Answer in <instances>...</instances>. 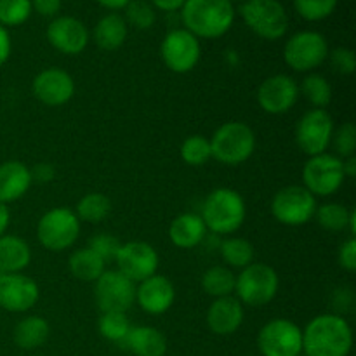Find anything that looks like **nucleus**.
I'll return each instance as SVG.
<instances>
[{
  "label": "nucleus",
  "instance_id": "nucleus-1",
  "mask_svg": "<svg viewBox=\"0 0 356 356\" xmlns=\"http://www.w3.org/2000/svg\"><path fill=\"white\" fill-rule=\"evenodd\" d=\"M353 348V329L343 315L323 313L302 329L306 356H348Z\"/></svg>",
  "mask_w": 356,
  "mask_h": 356
},
{
  "label": "nucleus",
  "instance_id": "nucleus-2",
  "mask_svg": "<svg viewBox=\"0 0 356 356\" xmlns=\"http://www.w3.org/2000/svg\"><path fill=\"white\" fill-rule=\"evenodd\" d=\"M184 30L200 38H219L228 33L235 21L232 0H186L181 7Z\"/></svg>",
  "mask_w": 356,
  "mask_h": 356
},
{
  "label": "nucleus",
  "instance_id": "nucleus-3",
  "mask_svg": "<svg viewBox=\"0 0 356 356\" xmlns=\"http://www.w3.org/2000/svg\"><path fill=\"white\" fill-rule=\"evenodd\" d=\"M207 232L229 236L238 232L247 218V205L242 195L232 188H216L205 197L200 212Z\"/></svg>",
  "mask_w": 356,
  "mask_h": 356
},
{
  "label": "nucleus",
  "instance_id": "nucleus-4",
  "mask_svg": "<svg viewBox=\"0 0 356 356\" xmlns=\"http://www.w3.org/2000/svg\"><path fill=\"white\" fill-rule=\"evenodd\" d=\"M212 159L225 165H240L256 152V134L245 122H226L212 134Z\"/></svg>",
  "mask_w": 356,
  "mask_h": 356
},
{
  "label": "nucleus",
  "instance_id": "nucleus-5",
  "mask_svg": "<svg viewBox=\"0 0 356 356\" xmlns=\"http://www.w3.org/2000/svg\"><path fill=\"white\" fill-rule=\"evenodd\" d=\"M280 278L277 270L266 263H252L236 275L235 298L243 306L263 308L278 294Z\"/></svg>",
  "mask_w": 356,
  "mask_h": 356
},
{
  "label": "nucleus",
  "instance_id": "nucleus-6",
  "mask_svg": "<svg viewBox=\"0 0 356 356\" xmlns=\"http://www.w3.org/2000/svg\"><path fill=\"white\" fill-rule=\"evenodd\" d=\"M80 229L82 226L75 211L54 207L38 219L37 238L44 249L51 252H63L75 245L80 236Z\"/></svg>",
  "mask_w": 356,
  "mask_h": 356
},
{
  "label": "nucleus",
  "instance_id": "nucleus-7",
  "mask_svg": "<svg viewBox=\"0 0 356 356\" xmlns=\"http://www.w3.org/2000/svg\"><path fill=\"white\" fill-rule=\"evenodd\" d=\"M240 16L247 26L264 40H278L289 30V16L280 0H245Z\"/></svg>",
  "mask_w": 356,
  "mask_h": 356
},
{
  "label": "nucleus",
  "instance_id": "nucleus-8",
  "mask_svg": "<svg viewBox=\"0 0 356 356\" xmlns=\"http://www.w3.org/2000/svg\"><path fill=\"white\" fill-rule=\"evenodd\" d=\"M329 58V44L322 33L313 30L298 31L284 47V61L298 73H312Z\"/></svg>",
  "mask_w": 356,
  "mask_h": 356
},
{
  "label": "nucleus",
  "instance_id": "nucleus-9",
  "mask_svg": "<svg viewBox=\"0 0 356 356\" xmlns=\"http://www.w3.org/2000/svg\"><path fill=\"white\" fill-rule=\"evenodd\" d=\"M318 204L305 186L291 184L275 193L271 200V214L284 226H305L315 218Z\"/></svg>",
  "mask_w": 356,
  "mask_h": 356
},
{
  "label": "nucleus",
  "instance_id": "nucleus-10",
  "mask_svg": "<svg viewBox=\"0 0 356 356\" xmlns=\"http://www.w3.org/2000/svg\"><path fill=\"white\" fill-rule=\"evenodd\" d=\"M344 170L343 159L330 153L309 156L302 167V186L313 197H330L343 188Z\"/></svg>",
  "mask_w": 356,
  "mask_h": 356
},
{
  "label": "nucleus",
  "instance_id": "nucleus-11",
  "mask_svg": "<svg viewBox=\"0 0 356 356\" xmlns=\"http://www.w3.org/2000/svg\"><path fill=\"white\" fill-rule=\"evenodd\" d=\"M257 348L263 356H301L302 329L287 318H273L261 327Z\"/></svg>",
  "mask_w": 356,
  "mask_h": 356
},
{
  "label": "nucleus",
  "instance_id": "nucleus-12",
  "mask_svg": "<svg viewBox=\"0 0 356 356\" xmlns=\"http://www.w3.org/2000/svg\"><path fill=\"white\" fill-rule=\"evenodd\" d=\"M334 118L327 110H308L296 125V143L308 156L327 153L334 134Z\"/></svg>",
  "mask_w": 356,
  "mask_h": 356
},
{
  "label": "nucleus",
  "instance_id": "nucleus-13",
  "mask_svg": "<svg viewBox=\"0 0 356 356\" xmlns=\"http://www.w3.org/2000/svg\"><path fill=\"white\" fill-rule=\"evenodd\" d=\"M202 56L200 40L184 28H176L165 35L160 45V58L163 65L174 73H190L198 65Z\"/></svg>",
  "mask_w": 356,
  "mask_h": 356
},
{
  "label": "nucleus",
  "instance_id": "nucleus-14",
  "mask_svg": "<svg viewBox=\"0 0 356 356\" xmlns=\"http://www.w3.org/2000/svg\"><path fill=\"white\" fill-rule=\"evenodd\" d=\"M94 298L101 313H127L136 302V284L118 270H106L94 282Z\"/></svg>",
  "mask_w": 356,
  "mask_h": 356
},
{
  "label": "nucleus",
  "instance_id": "nucleus-15",
  "mask_svg": "<svg viewBox=\"0 0 356 356\" xmlns=\"http://www.w3.org/2000/svg\"><path fill=\"white\" fill-rule=\"evenodd\" d=\"M115 263H117V270L124 277H127L134 284H139L159 271L160 257L155 247L149 245L148 242L136 240V242L122 243Z\"/></svg>",
  "mask_w": 356,
  "mask_h": 356
},
{
  "label": "nucleus",
  "instance_id": "nucleus-16",
  "mask_svg": "<svg viewBox=\"0 0 356 356\" xmlns=\"http://www.w3.org/2000/svg\"><path fill=\"white\" fill-rule=\"evenodd\" d=\"M299 83L291 75L278 73L261 82L257 103L268 115H284L296 106L299 99Z\"/></svg>",
  "mask_w": 356,
  "mask_h": 356
},
{
  "label": "nucleus",
  "instance_id": "nucleus-17",
  "mask_svg": "<svg viewBox=\"0 0 356 356\" xmlns=\"http://www.w3.org/2000/svg\"><path fill=\"white\" fill-rule=\"evenodd\" d=\"M40 299V287L24 273H0V308L9 313L30 312Z\"/></svg>",
  "mask_w": 356,
  "mask_h": 356
},
{
  "label": "nucleus",
  "instance_id": "nucleus-18",
  "mask_svg": "<svg viewBox=\"0 0 356 356\" xmlns=\"http://www.w3.org/2000/svg\"><path fill=\"white\" fill-rule=\"evenodd\" d=\"M31 92L45 106H63L75 94V80L61 68H45L35 75Z\"/></svg>",
  "mask_w": 356,
  "mask_h": 356
},
{
  "label": "nucleus",
  "instance_id": "nucleus-19",
  "mask_svg": "<svg viewBox=\"0 0 356 356\" xmlns=\"http://www.w3.org/2000/svg\"><path fill=\"white\" fill-rule=\"evenodd\" d=\"M47 40L56 51L66 56H76L89 44V30L82 21L73 16H58L49 23Z\"/></svg>",
  "mask_w": 356,
  "mask_h": 356
},
{
  "label": "nucleus",
  "instance_id": "nucleus-20",
  "mask_svg": "<svg viewBox=\"0 0 356 356\" xmlns=\"http://www.w3.org/2000/svg\"><path fill=\"white\" fill-rule=\"evenodd\" d=\"M136 302L148 315H163L176 302V287L165 275L155 273L139 282L136 287Z\"/></svg>",
  "mask_w": 356,
  "mask_h": 356
},
{
  "label": "nucleus",
  "instance_id": "nucleus-21",
  "mask_svg": "<svg viewBox=\"0 0 356 356\" xmlns=\"http://www.w3.org/2000/svg\"><path fill=\"white\" fill-rule=\"evenodd\" d=\"M245 318L243 305L235 298H219L212 301L207 312V325L216 336H232L242 327Z\"/></svg>",
  "mask_w": 356,
  "mask_h": 356
},
{
  "label": "nucleus",
  "instance_id": "nucleus-22",
  "mask_svg": "<svg viewBox=\"0 0 356 356\" xmlns=\"http://www.w3.org/2000/svg\"><path fill=\"white\" fill-rule=\"evenodd\" d=\"M31 172L26 163L7 160L0 163V202L13 204L28 193L31 186Z\"/></svg>",
  "mask_w": 356,
  "mask_h": 356
},
{
  "label": "nucleus",
  "instance_id": "nucleus-23",
  "mask_svg": "<svg viewBox=\"0 0 356 356\" xmlns=\"http://www.w3.org/2000/svg\"><path fill=\"white\" fill-rule=\"evenodd\" d=\"M207 236V226L197 212H184L169 226V238L177 249H195Z\"/></svg>",
  "mask_w": 356,
  "mask_h": 356
},
{
  "label": "nucleus",
  "instance_id": "nucleus-24",
  "mask_svg": "<svg viewBox=\"0 0 356 356\" xmlns=\"http://www.w3.org/2000/svg\"><path fill=\"white\" fill-rule=\"evenodd\" d=\"M124 348L136 356H165L167 339L156 327L138 325L131 327Z\"/></svg>",
  "mask_w": 356,
  "mask_h": 356
},
{
  "label": "nucleus",
  "instance_id": "nucleus-25",
  "mask_svg": "<svg viewBox=\"0 0 356 356\" xmlns=\"http://www.w3.org/2000/svg\"><path fill=\"white\" fill-rule=\"evenodd\" d=\"M31 263V249L17 235L0 236V273H23Z\"/></svg>",
  "mask_w": 356,
  "mask_h": 356
},
{
  "label": "nucleus",
  "instance_id": "nucleus-26",
  "mask_svg": "<svg viewBox=\"0 0 356 356\" xmlns=\"http://www.w3.org/2000/svg\"><path fill=\"white\" fill-rule=\"evenodd\" d=\"M49 336H51V325L47 320L37 315L24 316L14 327V343L21 350L31 351L44 346Z\"/></svg>",
  "mask_w": 356,
  "mask_h": 356
},
{
  "label": "nucleus",
  "instance_id": "nucleus-27",
  "mask_svg": "<svg viewBox=\"0 0 356 356\" xmlns=\"http://www.w3.org/2000/svg\"><path fill=\"white\" fill-rule=\"evenodd\" d=\"M127 40V23L117 13L106 14L94 28V42L103 51H117Z\"/></svg>",
  "mask_w": 356,
  "mask_h": 356
},
{
  "label": "nucleus",
  "instance_id": "nucleus-28",
  "mask_svg": "<svg viewBox=\"0 0 356 356\" xmlns=\"http://www.w3.org/2000/svg\"><path fill=\"white\" fill-rule=\"evenodd\" d=\"M68 268L70 273L76 280L94 284L106 271V263L96 252H92L89 247H82V249L73 250L68 259Z\"/></svg>",
  "mask_w": 356,
  "mask_h": 356
},
{
  "label": "nucleus",
  "instance_id": "nucleus-29",
  "mask_svg": "<svg viewBox=\"0 0 356 356\" xmlns=\"http://www.w3.org/2000/svg\"><path fill=\"white\" fill-rule=\"evenodd\" d=\"M219 252H221L222 261L228 268H238L243 270L245 266L254 263L256 257V250L254 245L247 238L242 236H226L219 245Z\"/></svg>",
  "mask_w": 356,
  "mask_h": 356
},
{
  "label": "nucleus",
  "instance_id": "nucleus-30",
  "mask_svg": "<svg viewBox=\"0 0 356 356\" xmlns=\"http://www.w3.org/2000/svg\"><path fill=\"white\" fill-rule=\"evenodd\" d=\"M236 275L228 266H211L202 275V289L211 298H228L235 292Z\"/></svg>",
  "mask_w": 356,
  "mask_h": 356
},
{
  "label": "nucleus",
  "instance_id": "nucleus-31",
  "mask_svg": "<svg viewBox=\"0 0 356 356\" xmlns=\"http://www.w3.org/2000/svg\"><path fill=\"white\" fill-rule=\"evenodd\" d=\"M111 212V200L103 193H87L79 200L75 209V214L80 221L90 222V225H97V222L104 221Z\"/></svg>",
  "mask_w": 356,
  "mask_h": 356
},
{
  "label": "nucleus",
  "instance_id": "nucleus-32",
  "mask_svg": "<svg viewBox=\"0 0 356 356\" xmlns=\"http://www.w3.org/2000/svg\"><path fill=\"white\" fill-rule=\"evenodd\" d=\"M299 92H302L306 101L313 108H318V110H325L332 103V86L320 73L306 75L305 80L301 82V87H299Z\"/></svg>",
  "mask_w": 356,
  "mask_h": 356
},
{
  "label": "nucleus",
  "instance_id": "nucleus-33",
  "mask_svg": "<svg viewBox=\"0 0 356 356\" xmlns=\"http://www.w3.org/2000/svg\"><path fill=\"white\" fill-rule=\"evenodd\" d=\"M351 209L346 205L337 204V202H327L316 207L315 218L318 225L327 232H346L348 225H350Z\"/></svg>",
  "mask_w": 356,
  "mask_h": 356
},
{
  "label": "nucleus",
  "instance_id": "nucleus-34",
  "mask_svg": "<svg viewBox=\"0 0 356 356\" xmlns=\"http://www.w3.org/2000/svg\"><path fill=\"white\" fill-rule=\"evenodd\" d=\"M131 327L132 325L127 318V313L118 312L101 313L99 322H97V330H99L101 337L117 344H124Z\"/></svg>",
  "mask_w": 356,
  "mask_h": 356
},
{
  "label": "nucleus",
  "instance_id": "nucleus-35",
  "mask_svg": "<svg viewBox=\"0 0 356 356\" xmlns=\"http://www.w3.org/2000/svg\"><path fill=\"white\" fill-rule=\"evenodd\" d=\"M181 159L184 163L191 167L205 165L212 159L211 141L209 138L200 134H193L186 138L181 145Z\"/></svg>",
  "mask_w": 356,
  "mask_h": 356
},
{
  "label": "nucleus",
  "instance_id": "nucleus-36",
  "mask_svg": "<svg viewBox=\"0 0 356 356\" xmlns=\"http://www.w3.org/2000/svg\"><path fill=\"white\" fill-rule=\"evenodd\" d=\"M125 23L138 30H149L155 24V7L146 0H131L125 7Z\"/></svg>",
  "mask_w": 356,
  "mask_h": 356
},
{
  "label": "nucleus",
  "instance_id": "nucleus-37",
  "mask_svg": "<svg viewBox=\"0 0 356 356\" xmlns=\"http://www.w3.org/2000/svg\"><path fill=\"white\" fill-rule=\"evenodd\" d=\"M31 0H0V24L6 26H19L30 17Z\"/></svg>",
  "mask_w": 356,
  "mask_h": 356
},
{
  "label": "nucleus",
  "instance_id": "nucleus-38",
  "mask_svg": "<svg viewBox=\"0 0 356 356\" xmlns=\"http://www.w3.org/2000/svg\"><path fill=\"white\" fill-rule=\"evenodd\" d=\"M337 0H294V9L302 19L322 21L336 10Z\"/></svg>",
  "mask_w": 356,
  "mask_h": 356
},
{
  "label": "nucleus",
  "instance_id": "nucleus-39",
  "mask_svg": "<svg viewBox=\"0 0 356 356\" xmlns=\"http://www.w3.org/2000/svg\"><path fill=\"white\" fill-rule=\"evenodd\" d=\"M336 148L337 156L339 159H350V156L356 155V127L353 122H346V124L339 125L334 129L332 143Z\"/></svg>",
  "mask_w": 356,
  "mask_h": 356
},
{
  "label": "nucleus",
  "instance_id": "nucleus-40",
  "mask_svg": "<svg viewBox=\"0 0 356 356\" xmlns=\"http://www.w3.org/2000/svg\"><path fill=\"white\" fill-rule=\"evenodd\" d=\"M120 245V240L115 235H111V233H97V235H94L92 238L89 240V245L87 247H89L92 252H96L104 263H108V261H115Z\"/></svg>",
  "mask_w": 356,
  "mask_h": 356
},
{
  "label": "nucleus",
  "instance_id": "nucleus-41",
  "mask_svg": "<svg viewBox=\"0 0 356 356\" xmlns=\"http://www.w3.org/2000/svg\"><path fill=\"white\" fill-rule=\"evenodd\" d=\"M330 65H332L334 72H337L339 75L350 76L353 75L356 70V56L351 49L348 47H337L332 52H329Z\"/></svg>",
  "mask_w": 356,
  "mask_h": 356
},
{
  "label": "nucleus",
  "instance_id": "nucleus-42",
  "mask_svg": "<svg viewBox=\"0 0 356 356\" xmlns=\"http://www.w3.org/2000/svg\"><path fill=\"white\" fill-rule=\"evenodd\" d=\"M337 261L339 266L348 273H355L356 271V238L350 236L346 242L341 243L339 252H337Z\"/></svg>",
  "mask_w": 356,
  "mask_h": 356
},
{
  "label": "nucleus",
  "instance_id": "nucleus-43",
  "mask_svg": "<svg viewBox=\"0 0 356 356\" xmlns=\"http://www.w3.org/2000/svg\"><path fill=\"white\" fill-rule=\"evenodd\" d=\"M30 172H31V181H37V183H40V184L51 183V181H54V177H56L54 165L49 162L37 163L33 169H30Z\"/></svg>",
  "mask_w": 356,
  "mask_h": 356
},
{
  "label": "nucleus",
  "instance_id": "nucleus-44",
  "mask_svg": "<svg viewBox=\"0 0 356 356\" xmlns=\"http://www.w3.org/2000/svg\"><path fill=\"white\" fill-rule=\"evenodd\" d=\"M63 0H31V7L44 17H56L61 10Z\"/></svg>",
  "mask_w": 356,
  "mask_h": 356
},
{
  "label": "nucleus",
  "instance_id": "nucleus-45",
  "mask_svg": "<svg viewBox=\"0 0 356 356\" xmlns=\"http://www.w3.org/2000/svg\"><path fill=\"white\" fill-rule=\"evenodd\" d=\"M10 51H13V44H10V37L7 33L6 28L0 24V66H3L9 59Z\"/></svg>",
  "mask_w": 356,
  "mask_h": 356
},
{
  "label": "nucleus",
  "instance_id": "nucleus-46",
  "mask_svg": "<svg viewBox=\"0 0 356 356\" xmlns=\"http://www.w3.org/2000/svg\"><path fill=\"white\" fill-rule=\"evenodd\" d=\"M184 2L186 0H149V3L153 7L163 10V13H176V10H181Z\"/></svg>",
  "mask_w": 356,
  "mask_h": 356
},
{
  "label": "nucleus",
  "instance_id": "nucleus-47",
  "mask_svg": "<svg viewBox=\"0 0 356 356\" xmlns=\"http://www.w3.org/2000/svg\"><path fill=\"white\" fill-rule=\"evenodd\" d=\"M10 222V211L6 204L0 202V236L6 235L7 228H9Z\"/></svg>",
  "mask_w": 356,
  "mask_h": 356
},
{
  "label": "nucleus",
  "instance_id": "nucleus-48",
  "mask_svg": "<svg viewBox=\"0 0 356 356\" xmlns=\"http://www.w3.org/2000/svg\"><path fill=\"white\" fill-rule=\"evenodd\" d=\"M343 170L346 179H353V177H356V155L343 160Z\"/></svg>",
  "mask_w": 356,
  "mask_h": 356
},
{
  "label": "nucleus",
  "instance_id": "nucleus-49",
  "mask_svg": "<svg viewBox=\"0 0 356 356\" xmlns=\"http://www.w3.org/2000/svg\"><path fill=\"white\" fill-rule=\"evenodd\" d=\"M96 2L110 10H120V9H125L131 0H96Z\"/></svg>",
  "mask_w": 356,
  "mask_h": 356
},
{
  "label": "nucleus",
  "instance_id": "nucleus-50",
  "mask_svg": "<svg viewBox=\"0 0 356 356\" xmlns=\"http://www.w3.org/2000/svg\"><path fill=\"white\" fill-rule=\"evenodd\" d=\"M348 232H350V236H356V211L351 209L350 216V225H348Z\"/></svg>",
  "mask_w": 356,
  "mask_h": 356
},
{
  "label": "nucleus",
  "instance_id": "nucleus-51",
  "mask_svg": "<svg viewBox=\"0 0 356 356\" xmlns=\"http://www.w3.org/2000/svg\"><path fill=\"white\" fill-rule=\"evenodd\" d=\"M232 2H233V0H232ZM235 2H245V0H235Z\"/></svg>",
  "mask_w": 356,
  "mask_h": 356
}]
</instances>
